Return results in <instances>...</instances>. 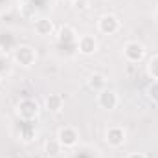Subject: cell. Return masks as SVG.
<instances>
[{
    "label": "cell",
    "mask_w": 158,
    "mask_h": 158,
    "mask_svg": "<svg viewBox=\"0 0 158 158\" xmlns=\"http://www.w3.org/2000/svg\"><path fill=\"white\" fill-rule=\"evenodd\" d=\"M53 30H55V26H53V22H52L50 19H37V20H35V31H37L39 35H42V37L52 35Z\"/></svg>",
    "instance_id": "cell-11"
},
{
    "label": "cell",
    "mask_w": 158,
    "mask_h": 158,
    "mask_svg": "<svg viewBox=\"0 0 158 158\" xmlns=\"http://www.w3.org/2000/svg\"><path fill=\"white\" fill-rule=\"evenodd\" d=\"M44 107L50 114H61L63 109H64V99H63L61 94H50L44 99Z\"/></svg>",
    "instance_id": "cell-8"
},
{
    "label": "cell",
    "mask_w": 158,
    "mask_h": 158,
    "mask_svg": "<svg viewBox=\"0 0 158 158\" xmlns=\"http://www.w3.org/2000/svg\"><path fill=\"white\" fill-rule=\"evenodd\" d=\"M118 103H119L118 94H116L114 90L105 88V90L98 92V105H99L101 109H105V110H112V109L118 107Z\"/></svg>",
    "instance_id": "cell-6"
},
{
    "label": "cell",
    "mask_w": 158,
    "mask_h": 158,
    "mask_svg": "<svg viewBox=\"0 0 158 158\" xmlns=\"http://www.w3.org/2000/svg\"><path fill=\"white\" fill-rule=\"evenodd\" d=\"M39 112H40L39 103L35 99H31V98H26V99L19 101V105H17V116L22 121H33V119H37Z\"/></svg>",
    "instance_id": "cell-1"
},
{
    "label": "cell",
    "mask_w": 158,
    "mask_h": 158,
    "mask_svg": "<svg viewBox=\"0 0 158 158\" xmlns=\"http://www.w3.org/2000/svg\"><path fill=\"white\" fill-rule=\"evenodd\" d=\"M147 72H149V76L155 79V81H158V53H156V55H153V57L149 59Z\"/></svg>",
    "instance_id": "cell-15"
},
{
    "label": "cell",
    "mask_w": 158,
    "mask_h": 158,
    "mask_svg": "<svg viewBox=\"0 0 158 158\" xmlns=\"http://www.w3.org/2000/svg\"><path fill=\"white\" fill-rule=\"evenodd\" d=\"M15 61L24 66V68H30L35 61H37V53L31 46H19L15 50Z\"/></svg>",
    "instance_id": "cell-5"
},
{
    "label": "cell",
    "mask_w": 158,
    "mask_h": 158,
    "mask_svg": "<svg viewBox=\"0 0 158 158\" xmlns=\"http://www.w3.org/2000/svg\"><path fill=\"white\" fill-rule=\"evenodd\" d=\"M57 142L61 143V147H64V149H70V147H76L77 145V140H79V132L74 129V127H70V125H64V127H61L59 131H57Z\"/></svg>",
    "instance_id": "cell-2"
},
{
    "label": "cell",
    "mask_w": 158,
    "mask_h": 158,
    "mask_svg": "<svg viewBox=\"0 0 158 158\" xmlns=\"http://www.w3.org/2000/svg\"><path fill=\"white\" fill-rule=\"evenodd\" d=\"M20 134H22V138H24L26 142H30V140H33V138H35V134H37V132H35L33 129H30V131H28V129H22V132H20Z\"/></svg>",
    "instance_id": "cell-16"
},
{
    "label": "cell",
    "mask_w": 158,
    "mask_h": 158,
    "mask_svg": "<svg viewBox=\"0 0 158 158\" xmlns=\"http://www.w3.org/2000/svg\"><path fill=\"white\" fill-rule=\"evenodd\" d=\"M119 28H121V22H119V19L116 15L107 13V15L99 17V20H98V30H99L101 33H105V35H114V33H118Z\"/></svg>",
    "instance_id": "cell-4"
},
{
    "label": "cell",
    "mask_w": 158,
    "mask_h": 158,
    "mask_svg": "<svg viewBox=\"0 0 158 158\" xmlns=\"http://www.w3.org/2000/svg\"><path fill=\"white\" fill-rule=\"evenodd\" d=\"M127 158H147V156H145L143 153H131Z\"/></svg>",
    "instance_id": "cell-17"
},
{
    "label": "cell",
    "mask_w": 158,
    "mask_h": 158,
    "mask_svg": "<svg viewBox=\"0 0 158 158\" xmlns=\"http://www.w3.org/2000/svg\"><path fill=\"white\" fill-rule=\"evenodd\" d=\"M86 85H88L90 90L101 92V90L107 88V79H105V76H101V74H92V76L88 77V81H86Z\"/></svg>",
    "instance_id": "cell-12"
},
{
    "label": "cell",
    "mask_w": 158,
    "mask_h": 158,
    "mask_svg": "<svg viewBox=\"0 0 158 158\" xmlns=\"http://www.w3.org/2000/svg\"><path fill=\"white\" fill-rule=\"evenodd\" d=\"M57 40L61 44H72V42H77V33L72 26H61L59 31H57Z\"/></svg>",
    "instance_id": "cell-10"
},
{
    "label": "cell",
    "mask_w": 158,
    "mask_h": 158,
    "mask_svg": "<svg viewBox=\"0 0 158 158\" xmlns=\"http://www.w3.org/2000/svg\"><path fill=\"white\" fill-rule=\"evenodd\" d=\"M61 143L57 142V138L55 140H48L46 143H44V153L48 155V156H57L59 153H61Z\"/></svg>",
    "instance_id": "cell-13"
},
{
    "label": "cell",
    "mask_w": 158,
    "mask_h": 158,
    "mask_svg": "<svg viewBox=\"0 0 158 158\" xmlns=\"http://www.w3.org/2000/svg\"><path fill=\"white\" fill-rule=\"evenodd\" d=\"M77 48L83 55H92L98 50V40L94 35H83L77 39Z\"/></svg>",
    "instance_id": "cell-9"
},
{
    "label": "cell",
    "mask_w": 158,
    "mask_h": 158,
    "mask_svg": "<svg viewBox=\"0 0 158 158\" xmlns=\"http://www.w3.org/2000/svg\"><path fill=\"white\" fill-rule=\"evenodd\" d=\"M105 142L110 147H121L125 142V131L121 127H109L105 132Z\"/></svg>",
    "instance_id": "cell-7"
},
{
    "label": "cell",
    "mask_w": 158,
    "mask_h": 158,
    "mask_svg": "<svg viewBox=\"0 0 158 158\" xmlns=\"http://www.w3.org/2000/svg\"><path fill=\"white\" fill-rule=\"evenodd\" d=\"M145 96H147L149 101H153V103L158 105V81L153 79V81L145 86Z\"/></svg>",
    "instance_id": "cell-14"
},
{
    "label": "cell",
    "mask_w": 158,
    "mask_h": 158,
    "mask_svg": "<svg viewBox=\"0 0 158 158\" xmlns=\"http://www.w3.org/2000/svg\"><path fill=\"white\" fill-rule=\"evenodd\" d=\"M123 57L129 63H140L145 57V46L138 40H131L123 46Z\"/></svg>",
    "instance_id": "cell-3"
}]
</instances>
